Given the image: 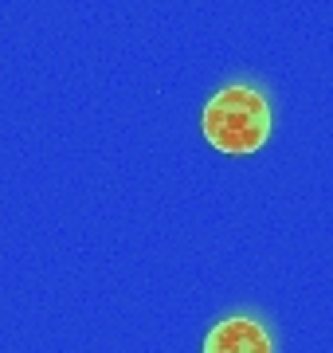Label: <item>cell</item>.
I'll return each mask as SVG.
<instances>
[{"mask_svg": "<svg viewBox=\"0 0 333 353\" xmlns=\"http://www.w3.org/2000/svg\"><path fill=\"white\" fill-rule=\"evenodd\" d=\"M204 353H275V341H270V334L263 330L259 318L235 314L208 330Z\"/></svg>", "mask_w": 333, "mask_h": 353, "instance_id": "2", "label": "cell"}, {"mask_svg": "<svg viewBox=\"0 0 333 353\" xmlns=\"http://www.w3.org/2000/svg\"><path fill=\"white\" fill-rule=\"evenodd\" d=\"M204 138L228 157H251L270 138V106L255 87H224L204 106Z\"/></svg>", "mask_w": 333, "mask_h": 353, "instance_id": "1", "label": "cell"}]
</instances>
